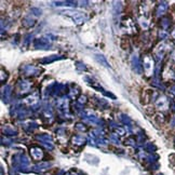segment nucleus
Wrapping results in <instances>:
<instances>
[{
  "label": "nucleus",
  "mask_w": 175,
  "mask_h": 175,
  "mask_svg": "<svg viewBox=\"0 0 175 175\" xmlns=\"http://www.w3.org/2000/svg\"><path fill=\"white\" fill-rule=\"evenodd\" d=\"M149 58L150 56H146L145 61H144V69H145L147 76H150L151 72H152V68H153V62Z\"/></svg>",
  "instance_id": "nucleus-1"
},
{
  "label": "nucleus",
  "mask_w": 175,
  "mask_h": 175,
  "mask_svg": "<svg viewBox=\"0 0 175 175\" xmlns=\"http://www.w3.org/2000/svg\"><path fill=\"white\" fill-rule=\"evenodd\" d=\"M165 10H167V4H160L159 6V11H158V15H161L165 12Z\"/></svg>",
  "instance_id": "nucleus-2"
},
{
  "label": "nucleus",
  "mask_w": 175,
  "mask_h": 175,
  "mask_svg": "<svg viewBox=\"0 0 175 175\" xmlns=\"http://www.w3.org/2000/svg\"><path fill=\"white\" fill-rule=\"evenodd\" d=\"M172 36H173V38H174V39H175V28H174L173 32H172Z\"/></svg>",
  "instance_id": "nucleus-3"
}]
</instances>
